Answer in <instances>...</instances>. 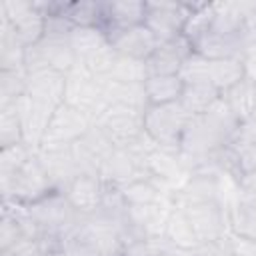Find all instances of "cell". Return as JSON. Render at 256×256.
<instances>
[{"mask_svg": "<svg viewBox=\"0 0 256 256\" xmlns=\"http://www.w3.org/2000/svg\"><path fill=\"white\" fill-rule=\"evenodd\" d=\"M120 190L128 206H150L166 198L154 178H140L128 186H122Z\"/></svg>", "mask_w": 256, "mask_h": 256, "instance_id": "4316f807", "label": "cell"}, {"mask_svg": "<svg viewBox=\"0 0 256 256\" xmlns=\"http://www.w3.org/2000/svg\"><path fill=\"white\" fill-rule=\"evenodd\" d=\"M242 64H244V76L250 78V80L256 84V50L248 52V54L242 58Z\"/></svg>", "mask_w": 256, "mask_h": 256, "instance_id": "8d00e7d4", "label": "cell"}, {"mask_svg": "<svg viewBox=\"0 0 256 256\" xmlns=\"http://www.w3.org/2000/svg\"><path fill=\"white\" fill-rule=\"evenodd\" d=\"M0 20H6L14 28L18 40L24 46H32L44 36L46 16L38 10L36 2H0Z\"/></svg>", "mask_w": 256, "mask_h": 256, "instance_id": "30bf717a", "label": "cell"}, {"mask_svg": "<svg viewBox=\"0 0 256 256\" xmlns=\"http://www.w3.org/2000/svg\"><path fill=\"white\" fill-rule=\"evenodd\" d=\"M148 106L178 102L184 90V82L178 74L174 76H148L144 82Z\"/></svg>", "mask_w": 256, "mask_h": 256, "instance_id": "603a6c76", "label": "cell"}, {"mask_svg": "<svg viewBox=\"0 0 256 256\" xmlns=\"http://www.w3.org/2000/svg\"><path fill=\"white\" fill-rule=\"evenodd\" d=\"M36 152L32 148H28L24 142L20 144H10V146H2L0 148V176L12 174L14 170H18L26 160H30Z\"/></svg>", "mask_w": 256, "mask_h": 256, "instance_id": "d6a6232c", "label": "cell"}, {"mask_svg": "<svg viewBox=\"0 0 256 256\" xmlns=\"http://www.w3.org/2000/svg\"><path fill=\"white\" fill-rule=\"evenodd\" d=\"M110 80H118V82H134V84H144L148 78V68H146V60H138V58H128V56H116L110 74L106 76Z\"/></svg>", "mask_w": 256, "mask_h": 256, "instance_id": "f1b7e54d", "label": "cell"}, {"mask_svg": "<svg viewBox=\"0 0 256 256\" xmlns=\"http://www.w3.org/2000/svg\"><path fill=\"white\" fill-rule=\"evenodd\" d=\"M190 114L178 102L148 106L144 110V132L164 150H180L182 134L190 122Z\"/></svg>", "mask_w": 256, "mask_h": 256, "instance_id": "3957f363", "label": "cell"}, {"mask_svg": "<svg viewBox=\"0 0 256 256\" xmlns=\"http://www.w3.org/2000/svg\"><path fill=\"white\" fill-rule=\"evenodd\" d=\"M192 256H236L234 254V242L230 234H224L218 240L202 242L198 248L192 252Z\"/></svg>", "mask_w": 256, "mask_h": 256, "instance_id": "e575fe53", "label": "cell"}, {"mask_svg": "<svg viewBox=\"0 0 256 256\" xmlns=\"http://www.w3.org/2000/svg\"><path fill=\"white\" fill-rule=\"evenodd\" d=\"M222 98L226 100V104L230 106V110L234 112V116L238 118V122H246L252 114V110L256 108V84L250 78H242L240 82H236L232 88H228Z\"/></svg>", "mask_w": 256, "mask_h": 256, "instance_id": "cb8c5ba5", "label": "cell"}, {"mask_svg": "<svg viewBox=\"0 0 256 256\" xmlns=\"http://www.w3.org/2000/svg\"><path fill=\"white\" fill-rule=\"evenodd\" d=\"M192 8L194 4L188 2H166V0L146 2L144 24L158 38V42H168L182 36Z\"/></svg>", "mask_w": 256, "mask_h": 256, "instance_id": "52a82bcc", "label": "cell"}, {"mask_svg": "<svg viewBox=\"0 0 256 256\" xmlns=\"http://www.w3.org/2000/svg\"><path fill=\"white\" fill-rule=\"evenodd\" d=\"M26 212L38 224L44 238L62 240L68 236L82 220V216L72 208L64 192H50L48 196L26 206Z\"/></svg>", "mask_w": 256, "mask_h": 256, "instance_id": "6da1fadb", "label": "cell"}, {"mask_svg": "<svg viewBox=\"0 0 256 256\" xmlns=\"http://www.w3.org/2000/svg\"><path fill=\"white\" fill-rule=\"evenodd\" d=\"M140 178H150L148 176V170L144 166L142 160H138L130 150L126 148H116L110 158L106 160L102 172H100V180L102 182H108V184H114L118 188L122 186H128Z\"/></svg>", "mask_w": 256, "mask_h": 256, "instance_id": "2e32d148", "label": "cell"}, {"mask_svg": "<svg viewBox=\"0 0 256 256\" xmlns=\"http://www.w3.org/2000/svg\"><path fill=\"white\" fill-rule=\"evenodd\" d=\"M0 190L4 202H14V204H32L50 192H54L38 156L34 154L30 160H26L18 170L12 174L0 176Z\"/></svg>", "mask_w": 256, "mask_h": 256, "instance_id": "7a4b0ae2", "label": "cell"}, {"mask_svg": "<svg viewBox=\"0 0 256 256\" xmlns=\"http://www.w3.org/2000/svg\"><path fill=\"white\" fill-rule=\"evenodd\" d=\"M26 70H0V104H12L26 94Z\"/></svg>", "mask_w": 256, "mask_h": 256, "instance_id": "f546056e", "label": "cell"}, {"mask_svg": "<svg viewBox=\"0 0 256 256\" xmlns=\"http://www.w3.org/2000/svg\"><path fill=\"white\" fill-rule=\"evenodd\" d=\"M92 124L94 120L84 112L68 104H60L50 118V124L40 148H70L76 140H80L90 130Z\"/></svg>", "mask_w": 256, "mask_h": 256, "instance_id": "ba28073f", "label": "cell"}, {"mask_svg": "<svg viewBox=\"0 0 256 256\" xmlns=\"http://www.w3.org/2000/svg\"><path fill=\"white\" fill-rule=\"evenodd\" d=\"M242 78H244V64L240 58L210 60V64H208V82L220 94H224L228 88H232Z\"/></svg>", "mask_w": 256, "mask_h": 256, "instance_id": "d4e9b609", "label": "cell"}, {"mask_svg": "<svg viewBox=\"0 0 256 256\" xmlns=\"http://www.w3.org/2000/svg\"><path fill=\"white\" fill-rule=\"evenodd\" d=\"M108 38L116 54L148 60V56L158 48V38L146 28V24H136L130 28H108Z\"/></svg>", "mask_w": 256, "mask_h": 256, "instance_id": "4fadbf2b", "label": "cell"}, {"mask_svg": "<svg viewBox=\"0 0 256 256\" xmlns=\"http://www.w3.org/2000/svg\"><path fill=\"white\" fill-rule=\"evenodd\" d=\"M66 74L56 70H34L26 78V94L38 102H44L52 108L64 104Z\"/></svg>", "mask_w": 256, "mask_h": 256, "instance_id": "e0dca14e", "label": "cell"}, {"mask_svg": "<svg viewBox=\"0 0 256 256\" xmlns=\"http://www.w3.org/2000/svg\"><path fill=\"white\" fill-rule=\"evenodd\" d=\"M146 2L138 0H118L104 2V28H130L144 24Z\"/></svg>", "mask_w": 256, "mask_h": 256, "instance_id": "7402d4cb", "label": "cell"}, {"mask_svg": "<svg viewBox=\"0 0 256 256\" xmlns=\"http://www.w3.org/2000/svg\"><path fill=\"white\" fill-rule=\"evenodd\" d=\"M64 16L74 26H102L104 28V2H70Z\"/></svg>", "mask_w": 256, "mask_h": 256, "instance_id": "83f0119b", "label": "cell"}, {"mask_svg": "<svg viewBox=\"0 0 256 256\" xmlns=\"http://www.w3.org/2000/svg\"><path fill=\"white\" fill-rule=\"evenodd\" d=\"M240 134L256 142V108L252 110L250 118H248L246 122H242V124H240Z\"/></svg>", "mask_w": 256, "mask_h": 256, "instance_id": "74e56055", "label": "cell"}, {"mask_svg": "<svg viewBox=\"0 0 256 256\" xmlns=\"http://www.w3.org/2000/svg\"><path fill=\"white\" fill-rule=\"evenodd\" d=\"M194 52L192 42L182 34L174 40L160 42L158 48L148 56V76H174L180 72L184 60Z\"/></svg>", "mask_w": 256, "mask_h": 256, "instance_id": "5bb4252c", "label": "cell"}, {"mask_svg": "<svg viewBox=\"0 0 256 256\" xmlns=\"http://www.w3.org/2000/svg\"><path fill=\"white\" fill-rule=\"evenodd\" d=\"M178 208H182V212L186 214L200 244L218 240L224 234H228V218H226V210L222 208L220 200L188 202V204H180Z\"/></svg>", "mask_w": 256, "mask_h": 256, "instance_id": "9c48e42d", "label": "cell"}, {"mask_svg": "<svg viewBox=\"0 0 256 256\" xmlns=\"http://www.w3.org/2000/svg\"><path fill=\"white\" fill-rule=\"evenodd\" d=\"M190 256H192V254H190Z\"/></svg>", "mask_w": 256, "mask_h": 256, "instance_id": "f35d334b", "label": "cell"}, {"mask_svg": "<svg viewBox=\"0 0 256 256\" xmlns=\"http://www.w3.org/2000/svg\"><path fill=\"white\" fill-rule=\"evenodd\" d=\"M14 106H16L20 126H22V142L28 148H32L34 152H38L42 146V140L46 136L50 118L56 108H52L44 102H38V100L30 98L28 94L20 96L14 102Z\"/></svg>", "mask_w": 256, "mask_h": 256, "instance_id": "8fae6325", "label": "cell"}, {"mask_svg": "<svg viewBox=\"0 0 256 256\" xmlns=\"http://www.w3.org/2000/svg\"><path fill=\"white\" fill-rule=\"evenodd\" d=\"M208 64H210V58H206V56H202V54H198V52H192V54L184 60V64H182L178 76L182 78L184 84L208 82ZM208 84H210V82H208Z\"/></svg>", "mask_w": 256, "mask_h": 256, "instance_id": "836d02e7", "label": "cell"}, {"mask_svg": "<svg viewBox=\"0 0 256 256\" xmlns=\"http://www.w3.org/2000/svg\"><path fill=\"white\" fill-rule=\"evenodd\" d=\"M212 18H214V2L212 4H194L188 20H186V26H184V36L194 42L198 40L212 24Z\"/></svg>", "mask_w": 256, "mask_h": 256, "instance_id": "1f68e13d", "label": "cell"}, {"mask_svg": "<svg viewBox=\"0 0 256 256\" xmlns=\"http://www.w3.org/2000/svg\"><path fill=\"white\" fill-rule=\"evenodd\" d=\"M22 142V126L16 114V106L0 104V148Z\"/></svg>", "mask_w": 256, "mask_h": 256, "instance_id": "4dcf8cb0", "label": "cell"}, {"mask_svg": "<svg viewBox=\"0 0 256 256\" xmlns=\"http://www.w3.org/2000/svg\"><path fill=\"white\" fill-rule=\"evenodd\" d=\"M74 64H76V56L70 46V36L44 34L36 44L26 46V52H24L26 72L56 70L66 74Z\"/></svg>", "mask_w": 256, "mask_h": 256, "instance_id": "5b68a950", "label": "cell"}, {"mask_svg": "<svg viewBox=\"0 0 256 256\" xmlns=\"http://www.w3.org/2000/svg\"><path fill=\"white\" fill-rule=\"evenodd\" d=\"M116 148H128L144 134V110L108 104L96 122Z\"/></svg>", "mask_w": 256, "mask_h": 256, "instance_id": "8992f818", "label": "cell"}, {"mask_svg": "<svg viewBox=\"0 0 256 256\" xmlns=\"http://www.w3.org/2000/svg\"><path fill=\"white\" fill-rule=\"evenodd\" d=\"M36 156L56 192H66V188L80 176L70 148H40Z\"/></svg>", "mask_w": 256, "mask_h": 256, "instance_id": "9a60e30c", "label": "cell"}, {"mask_svg": "<svg viewBox=\"0 0 256 256\" xmlns=\"http://www.w3.org/2000/svg\"><path fill=\"white\" fill-rule=\"evenodd\" d=\"M64 104L84 112L94 122L108 106L104 100L102 78L94 76L88 68L74 64L66 72V88H64Z\"/></svg>", "mask_w": 256, "mask_h": 256, "instance_id": "277c9868", "label": "cell"}, {"mask_svg": "<svg viewBox=\"0 0 256 256\" xmlns=\"http://www.w3.org/2000/svg\"><path fill=\"white\" fill-rule=\"evenodd\" d=\"M216 166L240 182L244 176L256 170V142L238 132L224 148L216 152Z\"/></svg>", "mask_w": 256, "mask_h": 256, "instance_id": "7c38bea8", "label": "cell"}, {"mask_svg": "<svg viewBox=\"0 0 256 256\" xmlns=\"http://www.w3.org/2000/svg\"><path fill=\"white\" fill-rule=\"evenodd\" d=\"M238 188H240L242 196H246V198H252V200H256V170H254L252 174L244 176V178H242V180L238 182Z\"/></svg>", "mask_w": 256, "mask_h": 256, "instance_id": "d590c367", "label": "cell"}, {"mask_svg": "<svg viewBox=\"0 0 256 256\" xmlns=\"http://www.w3.org/2000/svg\"><path fill=\"white\" fill-rule=\"evenodd\" d=\"M218 98H220V92L212 84L192 82V84H184L180 104L186 108V112L190 116H198V114H204Z\"/></svg>", "mask_w": 256, "mask_h": 256, "instance_id": "484cf974", "label": "cell"}, {"mask_svg": "<svg viewBox=\"0 0 256 256\" xmlns=\"http://www.w3.org/2000/svg\"><path fill=\"white\" fill-rule=\"evenodd\" d=\"M72 208L80 216H92L100 210L102 196H104V182L96 176L80 174L64 192Z\"/></svg>", "mask_w": 256, "mask_h": 256, "instance_id": "ac0fdd59", "label": "cell"}, {"mask_svg": "<svg viewBox=\"0 0 256 256\" xmlns=\"http://www.w3.org/2000/svg\"><path fill=\"white\" fill-rule=\"evenodd\" d=\"M170 248L192 254L198 248V238L186 218V214L182 212V208L174 206V210L170 212V218L166 222V230H164V238H162Z\"/></svg>", "mask_w": 256, "mask_h": 256, "instance_id": "ffe728a7", "label": "cell"}, {"mask_svg": "<svg viewBox=\"0 0 256 256\" xmlns=\"http://www.w3.org/2000/svg\"><path fill=\"white\" fill-rule=\"evenodd\" d=\"M102 88H104L106 104L130 106V108H138V110H146L148 108V98H146L144 84L118 82V80L102 78Z\"/></svg>", "mask_w": 256, "mask_h": 256, "instance_id": "44dd1931", "label": "cell"}, {"mask_svg": "<svg viewBox=\"0 0 256 256\" xmlns=\"http://www.w3.org/2000/svg\"><path fill=\"white\" fill-rule=\"evenodd\" d=\"M228 230L232 236L248 242H256V200L240 196L226 210Z\"/></svg>", "mask_w": 256, "mask_h": 256, "instance_id": "d6986e66", "label": "cell"}]
</instances>
